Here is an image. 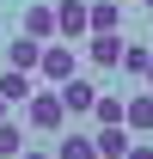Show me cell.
Returning <instances> with one entry per match:
<instances>
[{
  "instance_id": "1",
  "label": "cell",
  "mask_w": 153,
  "mask_h": 159,
  "mask_svg": "<svg viewBox=\"0 0 153 159\" xmlns=\"http://www.w3.org/2000/svg\"><path fill=\"white\" fill-rule=\"evenodd\" d=\"M61 122H67L61 98L49 86H31V98H25V129H31V135H61Z\"/></svg>"
},
{
  "instance_id": "2",
  "label": "cell",
  "mask_w": 153,
  "mask_h": 159,
  "mask_svg": "<svg viewBox=\"0 0 153 159\" xmlns=\"http://www.w3.org/2000/svg\"><path fill=\"white\" fill-rule=\"evenodd\" d=\"M86 31H92V0H55V37L80 43Z\"/></svg>"
},
{
  "instance_id": "3",
  "label": "cell",
  "mask_w": 153,
  "mask_h": 159,
  "mask_svg": "<svg viewBox=\"0 0 153 159\" xmlns=\"http://www.w3.org/2000/svg\"><path fill=\"white\" fill-rule=\"evenodd\" d=\"M55 98H61V110H67V116H86V110H92V98H98V86L92 80H80V74H67L55 86Z\"/></svg>"
},
{
  "instance_id": "4",
  "label": "cell",
  "mask_w": 153,
  "mask_h": 159,
  "mask_svg": "<svg viewBox=\"0 0 153 159\" xmlns=\"http://www.w3.org/2000/svg\"><path fill=\"white\" fill-rule=\"evenodd\" d=\"M37 74L49 80V86H61V80L74 74V43H43V55H37Z\"/></svg>"
},
{
  "instance_id": "5",
  "label": "cell",
  "mask_w": 153,
  "mask_h": 159,
  "mask_svg": "<svg viewBox=\"0 0 153 159\" xmlns=\"http://www.w3.org/2000/svg\"><path fill=\"white\" fill-rule=\"evenodd\" d=\"M129 122H104V129H98L92 135V153H104V159H129Z\"/></svg>"
},
{
  "instance_id": "6",
  "label": "cell",
  "mask_w": 153,
  "mask_h": 159,
  "mask_svg": "<svg viewBox=\"0 0 153 159\" xmlns=\"http://www.w3.org/2000/svg\"><path fill=\"white\" fill-rule=\"evenodd\" d=\"M123 122H129V135H153V92H129L123 98Z\"/></svg>"
},
{
  "instance_id": "7",
  "label": "cell",
  "mask_w": 153,
  "mask_h": 159,
  "mask_svg": "<svg viewBox=\"0 0 153 159\" xmlns=\"http://www.w3.org/2000/svg\"><path fill=\"white\" fill-rule=\"evenodd\" d=\"M37 55H43V37H12L6 43V61H12V67H25V74H37Z\"/></svg>"
},
{
  "instance_id": "8",
  "label": "cell",
  "mask_w": 153,
  "mask_h": 159,
  "mask_svg": "<svg viewBox=\"0 0 153 159\" xmlns=\"http://www.w3.org/2000/svg\"><path fill=\"white\" fill-rule=\"evenodd\" d=\"M0 98H6V104H25V98H31V74H25V67H6V74H0Z\"/></svg>"
},
{
  "instance_id": "9",
  "label": "cell",
  "mask_w": 153,
  "mask_h": 159,
  "mask_svg": "<svg viewBox=\"0 0 153 159\" xmlns=\"http://www.w3.org/2000/svg\"><path fill=\"white\" fill-rule=\"evenodd\" d=\"M25 37H55V6H31V12H25Z\"/></svg>"
},
{
  "instance_id": "10",
  "label": "cell",
  "mask_w": 153,
  "mask_h": 159,
  "mask_svg": "<svg viewBox=\"0 0 153 159\" xmlns=\"http://www.w3.org/2000/svg\"><path fill=\"white\" fill-rule=\"evenodd\" d=\"M92 31H123V0H92Z\"/></svg>"
},
{
  "instance_id": "11",
  "label": "cell",
  "mask_w": 153,
  "mask_h": 159,
  "mask_svg": "<svg viewBox=\"0 0 153 159\" xmlns=\"http://www.w3.org/2000/svg\"><path fill=\"white\" fill-rule=\"evenodd\" d=\"M25 141H31V129H25V122H6V116H0V153H6V159L25 153Z\"/></svg>"
},
{
  "instance_id": "12",
  "label": "cell",
  "mask_w": 153,
  "mask_h": 159,
  "mask_svg": "<svg viewBox=\"0 0 153 159\" xmlns=\"http://www.w3.org/2000/svg\"><path fill=\"white\" fill-rule=\"evenodd\" d=\"M86 116H92L98 129H104V122H123V98H110V92H98V98H92V110H86Z\"/></svg>"
},
{
  "instance_id": "13",
  "label": "cell",
  "mask_w": 153,
  "mask_h": 159,
  "mask_svg": "<svg viewBox=\"0 0 153 159\" xmlns=\"http://www.w3.org/2000/svg\"><path fill=\"white\" fill-rule=\"evenodd\" d=\"M147 55H153V43H123V74H147Z\"/></svg>"
},
{
  "instance_id": "14",
  "label": "cell",
  "mask_w": 153,
  "mask_h": 159,
  "mask_svg": "<svg viewBox=\"0 0 153 159\" xmlns=\"http://www.w3.org/2000/svg\"><path fill=\"white\" fill-rule=\"evenodd\" d=\"M55 159H92V135H61L55 141Z\"/></svg>"
},
{
  "instance_id": "15",
  "label": "cell",
  "mask_w": 153,
  "mask_h": 159,
  "mask_svg": "<svg viewBox=\"0 0 153 159\" xmlns=\"http://www.w3.org/2000/svg\"><path fill=\"white\" fill-rule=\"evenodd\" d=\"M141 80H147V86H153V55H147V74H141Z\"/></svg>"
},
{
  "instance_id": "16",
  "label": "cell",
  "mask_w": 153,
  "mask_h": 159,
  "mask_svg": "<svg viewBox=\"0 0 153 159\" xmlns=\"http://www.w3.org/2000/svg\"><path fill=\"white\" fill-rule=\"evenodd\" d=\"M6 110H12V104H6V98H0V116H6Z\"/></svg>"
},
{
  "instance_id": "17",
  "label": "cell",
  "mask_w": 153,
  "mask_h": 159,
  "mask_svg": "<svg viewBox=\"0 0 153 159\" xmlns=\"http://www.w3.org/2000/svg\"><path fill=\"white\" fill-rule=\"evenodd\" d=\"M141 6H147V12H153V0H141Z\"/></svg>"
}]
</instances>
